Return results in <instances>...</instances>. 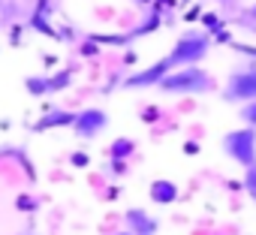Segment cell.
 Listing matches in <instances>:
<instances>
[{
	"label": "cell",
	"instance_id": "6da1fadb",
	"mask_svg": "<svg viewBox=\"0 0 256 235\" xmlns=\"http://www.w3.org/2000/svg\"><path fill=\"white\" fill-rule=\"evenodd\" d=\"M157 90L166 94V96H190V94L193 96H202V94L217 90V82H214V76L205 66L196 64V66H178V70L166 72L160 78Z\"/></svg>",
	"mask_w": 256,
	"mask_h": 235
},
{
	"label": "cell",
	"instance_id": "7a4b0ae2",
	"mask_svg": "<svg viewBox=\"0 0 256 235\" xmlns=\"http://www.w3.org/2000/svg\"><path fill=\"white\" fill-rule=\"evenodd\" d=\"M208 52H211V36L205 30H187V34H181L175 40L172 52L166 54V64L172 70H178V66H196V64H202L208 58Z\"/></svg>",
	"mask_w": 256,
	"mask_h": 235
},
{
	"label": "cell",
	"instance_id": "3957f363",
	"mask_svg": "<svg viewBox=\"0 0 256 235\" xmlns=\"http://www.w3.org/2000/svg\"><path fill=\"white\" fill-rule=\"evenodd\" d=\"M220 94H223L226 102H235V106L253 102L256 100V60H247L244 66H235Z\"/></svg>",
	"mask_w": 256,
	"mask_h": 235
},
{
	"label": "cell",
	"instance_id": "277c9868",
	"mask_svg": "<svg viewBox=\"0 0 256 235\" xmlns=\"http://www.w3.org/2000/svg\"><path fill=\"white\" fill-rule=\"evenodd\" d=\"M220 145H223V154L232 163H238L241 169L256 166V130H250V127L229 130V133H223Z\"/></svg>",
	"mask_w": 256,
	"mask_h": 235
},
{
	"label": "cell",
	"instance_id": "5b68a950",
	"mask_svg": "<svg viewBox=\"0 0 256 235\" xmlns=\"http://www.w3.org/2000/svg\"><path fill=\"white\" fill-rule=\"evenodd\" d=\"M106 127H108V114L102 108H82V112H76L72 133L78 139H96Z\"/></svg>",
	"mask_w": 256,
	"mask_h": 235
},
{
	"label": "cell",
	"instance_id": "8992f818",
	"mask_svg": "<svg viewBox=\"0 0 256 235\" xmlns=\"http://www.w3.org/2000/svg\"><path fill=\"white\" fill-rule=\"evenodd\" d=\"M166 72H172V66H169V64H166V58H163V60L151 64V66H145V70H136L133 76H126V78H124V88H126V90L157 88V84H160V78H163Z\"/></svg>",
	"mask_w": 256,
	"mask_h": 235
},
{
	"label": "cell",
	"instance_id": "52a82bcc",
	"mask_svg": "<svg viewBox=\"0 0 256 235\" xmlns=\"http://www.w3.org/2000/svg\"><path fill=\"white\" fill-rule=\"evenodd\" d=\"M124 229L130 235H157L160 220L154 214H148L145 208H126L124 211Z\"/></svg>",
	"mask_w": 256,
	"mask_h": 235
},
{
	"label": "cell",
	"instance_id": "ba28073f",
	"mask_svg": "<svg viewBox=\"0 0 256 235\" xmlns=\"http://www.w3.org/2000/svg\"><path fill=\"white\" fill-rule=\"evenodd\" d=\"M148 196H151L154 205H175L178 196H181V190H178L175 181H169V178H157V181H151Z\"/></svg>",
	"mask_w": 256,
	"mask_h": 235
},
{
	"label": "cell",
	"instance_id": "9c48e42d",
	"mask_svg": "<svg viewBox=\"0 0 256 235\" xmlns=\"http://www.w3.org/2000/svg\"><path fill=\"white\" fill-rule=\"evenodd\" d=\"M76 121V112H66V108H48L40 121L34 124V130L46 133V130H58V127H72Z\"/></svg>",
	"mask_w": 256,
	"mask_h": 235
},
{
	"label": "cell",
	"instance_id": "30bf717a",
	"mask_svg": "<svg viewBox=\"0 0 256 235\" xmlns=\"http://www.w3.org/2000/svg\"><path fill=\"white\" fill-rule=\"evenodd\" d=\"M48 6H52V0H40V4L34 6V12H30V18H28V24H30L36 34H46V36H58V30L48 24Z\"/></svg>",
	"mask_w": 256,
	"mask_h": 235
},
{
	"label": "cell",
	"instance_id": "8fae6325",
	"mask_svg": "<svg viewBox=\"0 0 256 235\" xmlns=\"http://www.w3.org/2000/svg\"><path fill=\"white\" fill-rule=\"evenodd\" d=\"M136 154V142L130 136H118L112 145H108V160H118V163H126Z\"/></svg>",
	"mask_w": 256,
	"mask_h": 235
},
{
	"label": "cell",
	"instance_id": "7c38bea8",
	"mask_svg": "<svg viewBox=\"0 0 256 235\" xmlns=\"http://www.w3.org/2000/svg\"><path fill=\"white\" fill-rule=\"evenodd\" d=\"M46 78H48V94H60L72 84V70H60L54 76H46Z\"/></svg>",
	"mask_w": 256,
	"mask_h": 235
},
{
	"label": "cell",
	"instance_id": "4fadbf2b",
	"mask_svg": "<svg viewBox=\"0 0 256 235\" xmlns=\"http://www.w3.org/2000/svg\"><path fill=\"white\" fill-rule=\"evenodd\" d=\"M24 88H28L30 96H42V94H48V78L46 76H28L24 78Z\"/></svg>",
	"mask_w": 256,
	"mask_h": 235
},
{
	"label": "cell",
	"instance_id": "5bb4252c",
	"mask_svg": "<svg viewBox=\"0 0 256 235\" xmlns=\"http://www.w3.org/2000/svg\"><path fill=\"white\" fill-rule=\"evenodd\" d=\"M238 121H241V127H250V130H256V100H253V102H244V106H238Z\"/></svg>",
	"mask_w": 256,
	"mask_h": 235
},
{
	"label": "cell",
	"instance_id": "9a60e30c",
	"mask_svg": "<svg viewBox=\"0 0 256 235\" xmlns=\"http://www.w3.org/2000/svg\"><path fill=\"white\" fill-rule=\"evenodd\" d=\"M199 18H202V24H205L208 36H211V34H217V30H226V18H223V16H217V12H205V16H199Z\"/></svg>",
	"mask_w": 256,
	"mask_h": 235
},
{
	"label": "cell",
	"instance_id": "2e32d148",
	"mask_svg": "<svg viewBox=\"0 0 256 235\" xmlns=\"http://www.w3.org/2000/svg\"><path fill=\"white\" fill-rule=\"evenodd\" d=\"M160 24H163V18H160V12H154V10H151V16H148V18H145V22H142V24H139V28H136L133 34H130V36H142V34H154V30H157Z\"/></svg>",
	"mask_w": 256,
	"mask_h": 235
},
{
	"label": "cell",
	"instance_id": "e0dca14e",
	"mask_svg": "<svg viewBox=\"0 0 256 235\" xmlns=\"http://www.w3.org/2000/svg\"><path fill=\"white\" fill-rule=\"evenodd\" d=\"M241 190L256 202V166H250V169H244V178H241Z\"/></svg>",
	"mask_w": 256,
	"mask_h": 235
},
{
	"label": "cell",
	"instance_id": "ac0fdd59",
	"mask_svg": "<svg viewBox=\"0 0 256 235\" xmlns=\"http://www.w3.org/2000/svg\"><path fill=\"white\" fill-rule=\"evenodd\" d=\"M16 208H18V211H24V214H34V211L40 208V199H34L30 193H22V196L16 199Z\"/></svg>",
	"mask_w": 256,
	"mask_h": 235
},
{
	"label": "cell",
	"instance_id": "d6986e66",
	"mask_svg": "<svg viewBox=\"0 0 256 235\" xmlns=\"http://www.w3.org/2000/svg\"><path fill=\"white\" fill-rule=\"evenodd\" d=\"M70 163H72V166H76V169H84V166H88V163H90V157H88V154H84V151H76V154H72V157H70Z\"/></svg>",
	"mask_w": 256,
	"mask_h": 235
},
{
	"label": "cell",
	"instance_id": "ffe728a7",
	"mask_svg": "<svg viewBox=\"0 0 256 235\" xmlns=\"http://www.w3.org/2000/svg\"><path fill=\"white\" fill-rule=\"evenodd\" d=\"M78 52H82V54H84V58H94V54H100V46H96V42H90V40H84V42H82V48H78Z\"/></svg>",
	"mask_w": 256,
	"mask_h": 235
},
{
	"label": "cell",
	"instance_id": "44dd1931",
	"mask_svg": "<svg viewBox=\"0 0 256 235\" xmlns=\"http://www.w3.org/2000/svg\"><path fill=\"white\" fill-rule=\"evenodd\" d=\"M211 42H217V46H229L232 36H229V30H217V34H211Z\"/></svg>",
	"mask_w": 256,
	"mask_h": 235
},
{
	"label": "cell",
	"instance_id": "7402d4cb",
	"mask_svg": "<svg viewBox=\"0 0 256 235\" xmlns=\"http://www.w3.org/2000/svg\"><path fill=\"white\" fill-rule=\"evenodd\" d=\"M157 118H160V108H157V106H148V108L142 112V121H145V124H151V121H157Z\"/></svg>",
	"mask_w": 256,
	"mask_h": 235
},
{
	"label": "cell",
	"instance_id": "603a6c76",
	"mask_svg": "<svg viewBox=\"0 0 256 235\" xmlns=\"http://www.w3.org/2000/svg\"><path fill=\"white\" fill-rule=\"evenodd\" d=\"M184 154H199V142H184Z\"/></svg>",
	"mask_w": 256,
	"mask_h": 235
},
{
	"label": "cell",
	"instance_id": "cb8c5ba5",
	"mask_svg": "<svg viewBox=\"0 0 256 235\" xmlns=\"http://www.w3.org/2000/svg\"><path fill=\"white\" fill-rule=\"evenodd\" d=\"M184 18H187V22H196V18H199V10H190V12H187Z\"/></svg>",
	"mask_w": 256,
	"mask_h": 235
},
{
	"label": "cell",
	"instance_id": "d4e9b609",
	"mask_svg": "<svg viewBox=\"0 0 256 235\" xmlns=\"http://www.w3.org/2000/svg\"><path fill=\"white\" fill-rule=\"evenodd\" d=\"M108 235H130V232H126V229H124V232H108Z\"/></svg>",
	"mask_w": 256,
	"mask_h": 235
},
{
	"label": "cell",
	"instance_id": "484cf974",
	"mask_svg": "<svg viewBox=\"0 0 256 235\" xmlns=\"http://www.w3.org/2000/svg\"><path fill=\"white\" fill-rule=\"evenodd\" d=\"M250 16H253V18H256V4H253V10H250Z\"/></svg>",
	"mask_w": 256,
	"mask_h": 235
},
{
	"label": "cell",
	"instance_id": "4316f807",
	"mask_svg": "<svg viewBox=\"0 0 256 235\" xmlns=\"http://www.w3.org/2000/svg\"><path fill=\"white\" fill-rule=\"evenodd\" d=\"M22 235H36V232H22Z\"/></svg>",
	"mask_w": 256,
	"mask_h": 235
},
{
	"label": "cell",
	"instance_id": "83f0119b",
	"mask_svg": "<svg viewBox=\"0 0 256 235\" xmlns=\"http://www.w3.org/2000/svg\"><path fill=\"white\" fill-rule=\"evenodd\" d=\"M139 4H151V0H139Z\"/></svg>",
	"mask_w": 256,
	"mask_h": 235
}]
</instances>
